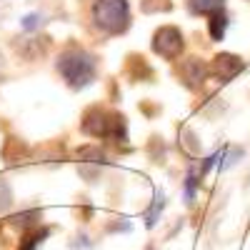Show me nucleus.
I'll return each instance as SVG.
<instances>
[{"label":"nucleus","mask_w":250,"mask_h":250,"mask_svg":"<svg viewBox=\"0 0 250 250\" xmlns=\"http://www.w3.org/2000/svg\"><path fill=\"white\" fill-rule=\"evenodd\" d=\"M58 70L73 88H85L95 80V58L85 50H68L60 55Z\"/></svg>","instance_id":"nucleus-1"},{"label":"nucleus","mask_w":250,"mask_h":250,"mask_svg":"<svg viewBox=\"0 0 250 250\" xmlns=\"http://www.w3.org/2000/svg\"><path fill=\"white\" fill-rule=\"evenodd\" d=\"M90 15L103 33H120L130 23L128 0H95Z\"/></svg>","instance_id":"nucleus-2"},{"label":"nucleus","mask_w":250,"mask_h":250,"mask_svg":"<svg viewBox=\"0 0 250 250\" xmlns=\"http://www.w3.org/2000/svg\"><path fill=\"white\" fill-rule=\"evenodd\" d=\"M155 53H160L163 58H175L183 48V38L175 28H163L158 35H155V43H153Z\"/></svg>","instance_id":"nucleus-3"},{"label":"nucleus","mask_w":250,"mask_h":250,"mask_svg":"<svg viewBox=\"0 0 250 250\" xmlns=\"http://www.w3.org/2000/svg\"><path fill=\"white\" fill-rule=\"evenodd\" d=\"M225 0H188V8L195 15H213L218 10H223Z\"/></svg>","instance_id":"nucleus-4"},{"label":"nucleus","mask_w":250,"mask_h":250,"mask_svg":"<svg viewBox=\"0 0 250 250\" xmlns=\"http://www.w3.org/2000/svg\"><path fill=\"white\" fill-rule=\"evenodd\" d=\"M225 28H228V18H225V13H223V10L213 13V15H210V35H213V40H223Z\"/></svg>","instance_id":"nucleus-5"},{"label":"nucleus","mask_w":250,"mask_h":250,"mask_svg":"<svg viewBox=\"0 0 250 250\" xmlns=\"http://www.w3.org/2000/svg\"><path fill=\"white\" fill-rule=\"evenodd\" d=\"M40 23H43V15H38V13H30V15L23 18V28H25V30H33V28H38Z\"/></svg>","instance_id":"nucleus-6"}]
</instances>
